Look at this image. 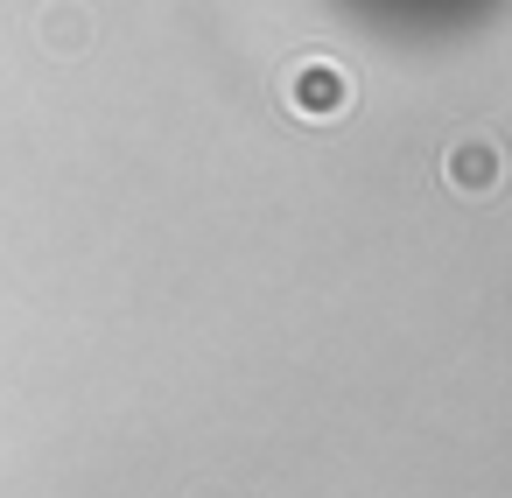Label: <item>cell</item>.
<instances>
[{"label": "cell", "mask_w": 512, "mask_h": 498, "mask_svg": "<svg viewBox=\"0 0 512 498\" xmlns=\"http://www.w3.org/2000/svg\"><path fill=\"white\" fill-rule=\"evenodd\" d=\"M442 176H449V190H463V197H491L498 176H505V155H498L491 141H456V148L442 155Z\"/></svg>", "instance_id": "1"}, {"label": "cell", "mask_w": 512, "mask_h": 498, "mask_svg": "<svg viewBox=\"0 0 512 498\" xmlns=\"http://www.w3.org/2000/svg\"><path fill=\"white\" fill-rule=\"evenodd\" d=\"M288 99H295L302 113H337L351 92H344V78H337L330 64H302V71L288 78Z\"/></svg>", "instance_id": "2"}, {"label": "cell", "mask_w": 512, "mask_h": 498, "mask_svg": "<svg viewBox=\"0 0 512 498\" xmlns=\"http://www.w3.org/2000/svg\"><path fill=\"white\" fill-rule=\"evenodd\" d=\"M50 50H85V15H78V8H71V15H64V8L50 15Z\"/></svg>", "instance_id": "3"}]
</instances>
